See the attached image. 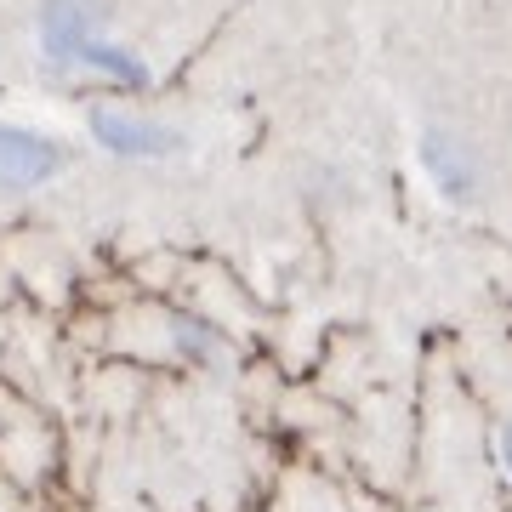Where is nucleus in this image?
I'll list each match as a JSON object with an SVG mask.
<instances>
[{"mask_svg":"<svg viewBox=\"0 0 512 512\" xmlns=\"http://www.w3.org/2000/svg\"><path fill=\"white\" fill-rule=\"evenodd\" d=\"M501 461H507V473H512V421H507V433H501Z\"/></svg>","mask_w":512,"mask_h":512,"instance_id":"0eeeda50","label":"nucleus"},{"mask_svg":"<svg viewBox=\"0 0 512 512\" xmlns=\"http://www.w3.org/2000/svg\"><path fill=\"white\" fill-rule=\"evenodd\" d=\"M171 342H177V353L194 359V365H217L222 359V330L205 325L200 313H177V319H171Z\"/></svg>","mask_w":512,"mask_h":512,"instance_id":"423d86ee","label":"nucleus"},{"mask_svg":"<svg viewBox=\"0 0 512 512\" xmlns=\"http://www.w3.org/2000/svg\"><path fill=\"white\" fill-rule=\"evenodd\" d=\"M86 131L97 137V148H109L120 160H165L183 148V131H171L165 120H148V114H131V109H109L97 103L86 114Z\"/></svg>","mask_w":512,"mask_h":512,"instance_id":"f03ea898","label":"nucleus"},{"mask_svg":"<svg viewBox=\"0 0 512 512\" xmlns=\"http://www.w3.org/2000/svg\"><path fill=\"white\" fill-rule=\"evenodd\" d=\"M421 171L433 177V188H439L444 200H473L478 188V160L473 148H467V137L450 126H427L421 131Z\"/></svg>","mask_w":512,"mask_h":512,"instance_id":"20e7f679","label":"nucleus"},{"mask_svg":"<svg viewBox=\"0 0 512 512\" xmlns=\"http://www.w3.org/2000/svg\"><path fill=\"white\" fill-rule=\"evenodd\" d=\"M63 171V148L29 126H0V194L46 188Z\"/></svg>","mask_w":512,"mask_h":512,"instance_id":"7ed1b4c3","label":"nucleus"},{"mask_svg":"<svg viewBox=\"0 0 512 512\" xmlns=\"http://www.w3.org/2000/svg\"><path fill=\"white\" fill-rule=\"evenodd\" d=\"M40 57L52 74H69L80 46H92L97 35H109V0H40Z\"/></svg>","mask_w":512,"mask_h":512,"instance_id":"f257e3e1","label":"nucleus"},{"mask_svg":"<svg viewBox=\"0 0 512 512\" xmlns=\"http://www.w3.org/2000/svg\"><path fill=\"white\" fill-rule=\"evenodd\" d=\"M69 74H97L114 92H148V86H154V69H148L131 46H120V40H109V35H97L92 46H80Z\"/></svg>","mask_w":512,"mask_h":512,"instance_id":"39448f33","label":"nucleus"}]
</instances>
